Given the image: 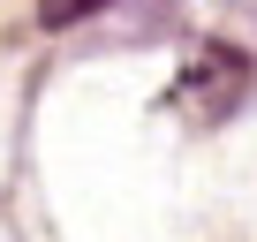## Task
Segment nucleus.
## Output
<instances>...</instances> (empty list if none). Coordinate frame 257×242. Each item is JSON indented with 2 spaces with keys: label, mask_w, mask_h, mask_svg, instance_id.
<instances>
[{
  "label": "nucleus",
  "mask_w": 257,
  "mask_h": 242,
  "mask_svg": "<svg viewBox=\"0 0 257 242\" xmlns=\"http://www.w3.org/2000/svg\"><path fill=\"white\" fill-rule=\"evenodd\" d=\"M106 0H38V23L46 31H68V23H83V16H98Z\"/></svg>",
  "instance_id": "2"
},
{
  "label": "nucleus",
  "mask_w": 257,
  "mask_h": 242,
  "mask_svg": "<svg viewBox=\"0 0 257 242\" xmlns=\"http://www.w3.org/2000/svg\"><path fill=\"white\" fill-rule=\"evenodd\" d=\"M249 53L242 46H227V38H204V46H189V61H182V76H174V106L197 121V129H212V121H227L242 98H249Z\"/></svg>",
  "instance_id": "1"
}]
</instances>
